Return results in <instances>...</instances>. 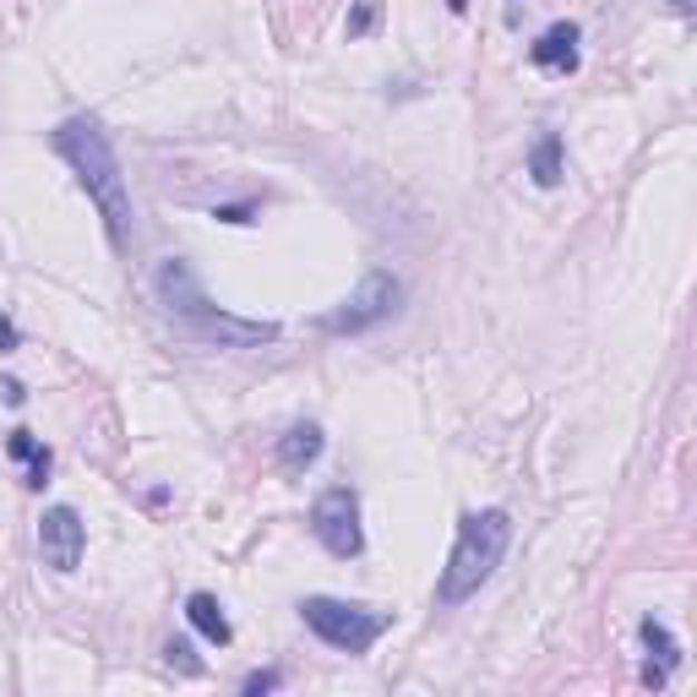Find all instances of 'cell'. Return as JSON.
<instances>
[{"instance_id":"cell-1","label":"cell","mask_w":697,"mask_h":697,"mask_svg":"<svg viewBox=\"0 0 697 697\" xmlns=\"http://www.w3.org/2000/svg\"><path fill=\"white\" fill-rule=\"evenodd\" d=\"M50 148L71 164L77 186L88 192V202L99 207L104 229H109V246L120 251L131 235V192H126V175H120V158L109 148V131H104L94 115H71L50 131Z\"/></svg>"},{"instance_id":"cell-2","label":"cell","mask_w":697,"mask_h":697,"mask_svg":"<svg viewBox=\"0 0 697 697\" xmlns=\"http://www.w3.org/2000/svg\"><path fill=\"white\" fill-rule=\"evenodd\" d=\"M153 289H158V305L175 322H186L202 344H213V348H262L278 338V322H251V316H235V311H218L213 300L202 295V278L192 273L186 256L158 262Z\"/></svg>"},{"instance_id":"cell-3","label":"cell","mask_w":697,"mask_h":697,"mask_svg":"<svg viewBox=\"0 0 697 697\" xmlns=\"http://www.w3.org/2000/svg\"><path fill=\"white\" fill-rule=\"evenodd\" d=\"M507 540H512V518L501 507H485V512H469L458 523V540H452V556L436 578V605H463L469 595H480L491 583V572L507 556Z\"/></svg>"},{"instance_id":"cell-4","label":"cell","mask_w":697,"mask_h":697,"mask_svg":"<svg viewBox=\"0 0 697 697\" xmlns=\"http://www.w3.org/2000/svg\"><path fill=\"white\" fill-rule=\"evenodd\" d=\"M300 621L338 654H365L387 632V610H371V605H354V599H333V595H311L300 599Z\"/></svg>"},{"instance_id":"cell-5","label":"cell","mask_w":697,"mask_h":697,"mask_svg":"<svg viewBox=\"0 0 697 697\" xmlns=\"http://www.w3.org/2000/svg\"><path fill=\"white\" fill-rule=\"evenodd\" d=\"M399 300H403V284L393 278V273H382V267H376V273H365V278H360V289H354L338 311H327V316H322V333H338V338H344V333L382 327V322L399 311Z\"/></svg>"},{"instance_id":"cell-6","label":"cell","mask_w":697,"mask_h":697,"mask_svg":"<svg viewBox=\"0 0 697 697\" xmlns=\"http://www.w3.org/2000/svg\"><path fill=\"white\" fill-rule=\"evenodd\" d=\"M311 534L322 540L327 556L338 561H354L365 550V529H360V497L348 485H327L316 507H311Z\"/></svg>"},{"instance_id":"cell-7","label":"cell","mask_w":697,"mask_h":697,"mask_svg":"<svg viewBox=\"0 0 697 697\" xmlns=\"http://www.w3.org/2000/svg\"><path fill=\"white\" fill-rule=\"evenodd\" d=\"M82 550H88V529H82L77 507H50V512L39 518V556H45V567L77 572V567H82Z\"/></svg>"},{"instance_id":"cell-8","label":"cell","mask_w":697,"mask_h":697,"mask_svg":"<svg viewBox=\"0 0 697 697\" xmlns=\"http://www.w3.org/2000/svg\"><path fill=\"white\" fill-rule=\"evenodd\" d=\"M638 638H644V648H648L644 687H654V693H665V687H670V670L681 665V644H676V632H670L665 621H654V616H648L644 627H638Z\"/></svg>"},{"instance_id":"cell-9","label":"cell","mask_w":697,"mask_h":697,"mask_svg":"<svg viewBox=\"0 0 697 697\" xmlns=\"http://www.w3.org/2000/svg\"><path fill=\"white\" fill-rule=\"evenodd\" d=\"M529 60L540 71H578V22H550L529 45Z\"/></svg>"},{"instance_id":"cell-10","label":"cell","mask_w":697,"mask_h":697,"mask_svg":"<svg viewBox=\"0 0 697 697\" xmlns=\"http://www.w3.org/2000/svg\"><path fill=\"white\" fill-rule=\"evenodd\" d=\"M322 425H311V420H300V425H289L284 436H278V463L289 469V474H305L316 458H322Z\"/></svg>"},{"instance_id":"cell-11","label":"cell","mask_w":697,"mask_h":697,"mask_svg":"<svg viewBox=\"0 0 697 697\" xmlns=\"http://www.w3.org/2000/svg\"><path fill=\"white\" fill-rule=\"evenodd\" d=\"M529 175H534L540 192H556V186H561V175H567V153H561V137H556V131L534 137V148H529Z\"/></svg>"},{"instance_id":"cell-12","label":"cell","mask_w":697,"mask_h":697,"mask_svg":"<svg viewBox=\"0 0 697 697\" xmlns=\"http://www.w3.org/2000/svg\"><path fill=\"white\" fill-rule=\"evenodd\" d=\"M186 621H192V627H197V632H202V638H207L213 648H224L229 638H235V627H229L224 605H218L213 595H192V599H186Z\"/></svg>"},{"instance_id":"cell-13","label":"cell","mask_w":697,"mask_h":697,"mask_svg":"<svg viewBox=\"0 0 697 697\" xmlns=\"http://www.w3.org/2000/svg\"><path fill=\"white\" fill-rule=\"evenodd\" d=\"M6 452H11L17 463H28V485H33V491L50 480V463H55V458H50V448H45L33 431H11V436H6Z\"/></svg>"},{"instance_id":"cell-14","label":"cell","mask_w":697,"mask_h":697,"mask_svg":"<svg viewBox=\"0 0 697 697\" xmlns=\"http://www.w3.org/2000/svg\"><path fill=\"white\" fill-rule=\"evenodd\" d=\"M376 22H382V0H354V11H348L344 33H348V39H365V33H371Z\"/></svg>"},{"instance_id":"cell-15","label":"cell","mask_w":697,"mask_h":697,"mask_svg":"<svg viewBox=\"0 0 697 697\" xmlns=\"http://www.w3.org/2000/svg\"><path fill=\"white\" fill-rule=\"evenodd\" d=\"M164 659H169V670H180V676H202V659L192 654L186 638H169V644H164Z\"/></svg>"},{"instance_id":"cell-16","label":"cell","mask_w":697,"mask_h":697,"mask_svg":"<svg viewBox=\"0 0 697 697\" xmlns=\"http://www.w3.org/2000/svg\"><path fill=\"white\" fill-rule=\"evenodd\" d=\"M240 693H246V697H262V693H278V670H251L246 681H240Z\"/></svg>"},{"instance_id":"cell-17","label":"cell","mask_w":697,"mask_h":697,"mask_svg":"<svg viewBox=\"0 0 697 697\" xmlns=\"http://www.w3.org/2000/svg\"><path fill=\"white\" fill-rule=\"evenodd\" d=\"M251 213H256V202H235V207H213V218H218V224H251Z\"/></svg>"},{"instance_id":"cell-18","label":"cell","mask_w":697,"mask_h":697,"mask_svg":"<svg viewBox=\"0 0 697 697\" xmlns=\"http://www.w3.org/2000/svg\"><path fill=\"white\" fill-rule=\"evenodd\" d=\"M17 344H22V333H17V327H11V322L0 316V354H11Z\"/></svg>"},{"instance_id":"cell-19","label":"cell","mask_w":697,"mask_h":697,"mask_svg":"<svg viewBox=\"0 0 697 697\" xmlns=\"http://www.w3.org/2000/svg\"><path fill=\"white\" fill-rule=\"evenodd\" d=\"M0 399L17 409V403H28V387H22V382H0Z\"/></svg>"},{"instance_id":"cell-20","label":"cell","mask_w":697,"mask_h":697,"mask_svg":"<svg viewBox=\"0 0 697 697\" xmlns=\"http://www.w3.org/2000/svg\"><path fill=\"white\" fill-rule=\"evenodd\" d=\"M693 6H697V0H670V11H676V17H693Z\"/></svg>"},{"instance_id":"cell-21","label":"cell","mask_w":697,"mask_h":697,"mask_svg":"<svg viewBox=\"0 0 697 697\" xmlns=\"http://www.w3.org/2000/svg\"><path fill=\"white\" fill-rule=\"evenodd\" d=\"M518 11H523V6H518V0H507V22H512V28H518Z\"/></svg>"},{"instance_id":"cell-22","label":"cell","mask_w":697,"mask_h":697,"mask_svg":"<svg viewBox=\"0 0 697 697\" xmlns=\"http://www.w3.org/2000/svg\"><path fill=\"white\" fill-rule=\"evenodd\" d=\"M448 11H469V0H448Z\"/></svg>"}]
</instances>
